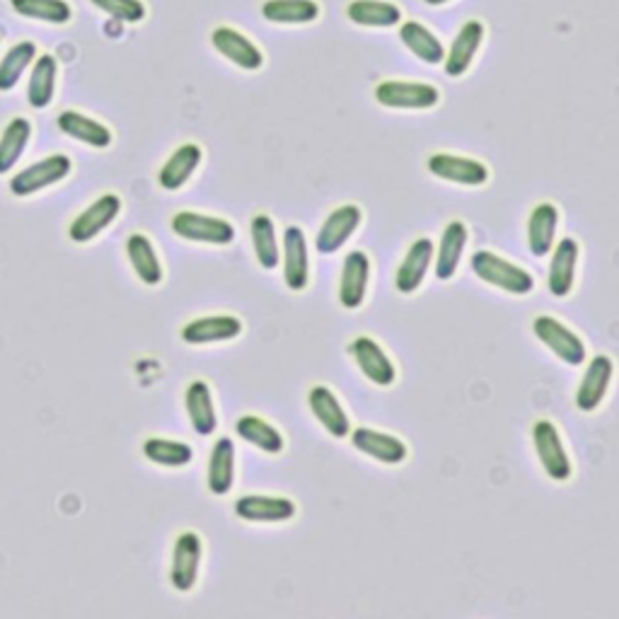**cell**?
<instances>
[{"mask_svg":"<svg viewBox=\"0 0 619 619\" xmlns=\"http://www.w3.org/2000/svg\"><path fill=\"white\" fill-rule=\"evenodd\" d=\"M485 34H487V28H485V22H479V20H467L460 28V32L455 34L450 52L445 54V61H443L445 73H448L450 78H463L469 70L475 56L479 54L481 42H485Z\"/></svg>","mask_w":619,"mask_h":619,"instance_id":"obj_16","label":"cell"},{"mask_svg":"<svg viewBox=\"0 0 619 619\" xmlns=\"http://www.w3.org/2000/svg\"><path fill=\"white\" fill-rule=\"evenodd\" d=\"M346 18L358 28L388 30L402 24V8L390 0H351L346 8Z\"/></svg>","mask_w":619,"mask_h":619,"instance_id":"obj_26","label":"cell"},{"mask_svg":"<svg viewBox=\"0 0 619 619\" xmlns=\"http://www.w3.org/2000/svg\"><path fill=\"white\" fill-rule=\"evenodd\" d=\"M127 254L129 262L145 286H158L163 281V267H160V259L155 254L153 242L145 238V235L135 232L127 240Z\"/></svg>","mask_w":619,"mask_h":619,"instance_id":"obj_34","label":"cell"},{"mask_svg":"<svg viewBox=\"0 0 619 619\" xmlns=\"http://www.w3.org/2000/svg\"><path fill=\"white\" fill-rule=\"evenodd\" d=\"M307 406L313 416L319 421L329 436L334 438H346L351 436V421L349 414L344 412L337 394H334L327 385H315L307 392Z\"/></svg>","mask_w":619,"mask_h":619,"instance_id":"obj_17","label":"cell"},{"mask_svg":"<svg viewBox=\"0 0 619 619\" xmlns=\"http://www.w3.org/2000/svg\"><path fill=\"white\" fill-rule=\"evenodd\" d=\"M351 443L358 453H363L382 465H402L410 455L406 443L392 433H382L368 426L351 428Z\"/></svg>","mask_w":619,"mask_h":619,"instance_id":"obj_14","label":"cell"},{"mask_svg":"<svg viewBox=\"0 0 619 619\" xmlns=\"http://www.w3.org/2000/svg\"><path fill=\"white\" fill-rule=\"evenodd\" d=\"M30 135L32 123L24 117H15L8 121V127L0 133V175H6V172L18 165L24 148L30 143Z\"/></svg>","mask_w":619,"mask_h":619,"instance_id":"obj_36","label":"cell"},{"mask_svg":"<svg viewBox=\"0 0 619 619\" xmlns=\"http://www.w3.org/2000/svg\"><path fill=\"white\" fill-rule=\"evenodd\" d=\"M10 6L20 18L40 20L46 24H68L73 18L68 0H10Z\"/></svg>","mask_w":619,"mask_h":619,"instance_id":"obj_37","label":"cell"},{"mask_svg":"<svg viewBox=\"0 0 619 619\" xmlns=\"http://www.w3.org/2000/svg\"><path fill=\"white\" fill-rule=\"evenodd\" d=\"M578 254H580V247L574 238H562L556 242L550 262V274H547V289L554 298H566V295L574 291Z\"/></svg>","mask_w":619,"mask_h":619,"instance_id":"obj_19","label":"cell"},{"mask_svg":"<svg viewBox=\"0 0 619 619\" xmlns=\"http://www.w3.org/2000/svg\"><path fill=\"white\" fill-rule=\"evenodd\" d=\"M90 3L107 12L109 18L121 20V22H129V24H139L145 20V6L143 0H90Z\"/></svg>","mask_w":619,"mask_h":619,"instance_id":"obj_40","label":"cell"},{"mask_svg":"<svg viewBox=\"0 0 619 619\" xmlns=\"http://www.w3.org/2000/svg\"><path fill=\"white\" fill-rule=\"evenodd\" d=\"M202 160H204L202 145H196V143L180 145L177 151L167 158V163L163 165V170H160V175H158L160 187H163L165 192L182 189L184 184L192 180L194 172L199 170Z\"/></svg>","mask_w":619,"mask_h":619,"instance_id":"obj_23","label":"cell"},{"mask_svg":"<svg viewBox=\"0 0 619 619\" xmlns=\"http://www.w3.org/2000/svg\"><path fill=\"white\" fill-rule=\"evenodd\" d=\"M433 242L428 238H419L410 245L406 250L402 264L398 267V274H394V289L402 295H412L421 289L424 283L431 262H433Z\"/></svg>","mask_w":619,"mask_h":619,"instance_id":"obj_20","label":"cell"},{"mask_svg":"<svg viewBox=\"0 0 619 619\" xmlns=\"http://www.w3.org/2000/svg\"><path fill=\"white\" fill-rule=\"evenodd\" d=\"M283 281L293 293L305 291L310 283L307 238L298 226H289L283 232Z\"/></svg>","mask_w":619,"mask_h":619,"instance_id":"obj_15","label":"cell"},{"mask_svg":"<svg viewBox=\"0 0 619 619\" xmlns=\"http://www.w3.org/2000/svg\"><path fill=\"white\" fill-rule=\"evenodd\" d=\"M56 123H58V129L68 135V139L88 143L93 148H109L111 139H115L105 123L95 121L88 115H80V111H73V109L61 111Z\"/></svg>","mask_w":619,"mask_h":619,"instance_id":"obj_30","label":"cell"},{"mask_svg":"<svg viewBox=\"0 0 619 619\" xmlns=\"http://www.w3.org/2000/svg\"><path fill=\"white\" fill-rule=\"evenodd\" d=\"M56 80H58V61L52 54L36 56L28 85V100L34 109H46L54 102Z\"/></svg>","mask_w":619,"mask_h":619,"instance_id":"obj_29","label":"cell"},{"mask_svg":"<svg viewBox=\"0 0 619 619\" xmlns=\"http://www.w3.org/2000/svg\"><path fill=\"white\" fill-rule=\"evenodd\" d=\"M143 455L148 460L160 467H184L192 463L194 450L182 441H167V438H148L143 443Z\"/></svg>","mask_w":619,"mask_h":619,"instance_id":"obj_39","label":"cell"},{"mask_svg":"<svg viewBox=\"0 0 619 619\" xmlns=\"http://www.w3.org/2000/svg\"><path fill=\"white\" fill-rule=\"evenodd\" d=\"M467 240H469V230L463 220H450L448 226H445L436 254V276L441 281H450L457 274Z\"/></svg>","mask_w":619,"mask_h":619,"instance_id":"obj_25","label":"cell"},{"mask_svg":"<svg viewBox=\"0 0 619 619\" xmlns=\"http://www.w3.org/2000/svg\"><path fill=\"white\" fill-rule=\"evenodd\" d=\"M615 378V363L610 356L598 354L596 358H590V363L586 368L584 378L578 382L576 390V406L580 412H596L598 406L602 404V400L608 398L610 382Z\"/></svg>","mask_w":619,"mask_h":619,"instance_id":"obj_11","label":"cell"},{"mask_svg":"<svg viewBox=\"0 0 619 619\" xmlns=\"http://www.w3.org/2000/svg\"><path fill=\"white\" fill-rule=\"evenodd\" d=\"M121 214V199L117 194H102L100 199L90 204L83 214L70 222L68 235L73 242H90L97 235L105 232Z\"/></svg>","mask_w":619,"mask_h":619,"instance_id":"obj_12","label":"cell"},{"mask_svg":"<svg viewBox=\"0 0 619 619\" xmlns=\"http://www.w3.org/2000/svg\"><path fill=\"white\" fill-rule=\"evenodd\" d=\"M235 431H238V436L242 441L254 445V448H259L262 453L279 455L283 448H286V441H283L281 431L276 426H271L262 416H254V414L240 416L238 424H235Z\"/></svg>","mask_w":619,"mask_h":619,"instance_id":"obj_32","label":"cell"},{"mask_svg":"<svg viewBox=\"0 0 619 619\" xmlns=\"http://www.w3.org/2000/svg\"><path fill=\"white\" fill-rule=\"evenodd\" d=\"M36 58V46L32 42H20L10 46V52L0 58V93H10Z\"/></svg>","mask_w":619,"mask_h":619,"instance_id":"obj_38","label":"cell"},{"mask_svg":"<svg viewBox=\"0 0 619 619\" xmlns=\"http://www.w3.org/2000/svg\"><path fill=\"white\" fill-rule=\"evenodd\" d=\"M240 334H242V319H238L235 315H210L184 325L182 339L192 346H204V344L238 339Z\"/></svg>","mask_w":619,"mask_h":619,"instance_id":"obj_22","label":"cell"},{"mask_svg":"<svg viewBox=\"0 0 619 619\" xmlns=\"http://www.w3.org/2000/svg\"><path fill=\"white\" fill-rule=\"evenodd\" d=\"M469 267H473L477 279L511 295H528L530 291H535V279H532L530 271L489 250L475 252Z\"/></svg>","mask_w":619,"mask_h":619,"instance_id":"obj_1","label":"cell"},{"mask_svg":"<svg viewBox=\"0 0 619 619\" xmlns=\"http://www.w3.org/2000/svg\"><path fill=\"white\" fill-rule=\"evenodd\" d=\"M210 44L222 58H228L242 70H259L264 66L262 48L235 28H216L210 34Z\"/></svg>","mask_w":619,"mask_h":619,"instance_id":"obj_13","label":"cell"},{"mask_svg":"<svg viewBox=\"0 0 619 619\" xmlns=\"http://www.w3.org/2000/svg\"><path fill=\"white\" fill-rule=\"evenodd\" d=\"M532 332H535V337L566 366L576 368L586 363L588 351L584 339H580L576 332L568 329L564 322L552 315H540L532 322Z\"/></svg>","mask_w":619,"mask_h":619,"instance_id":"obj_2","label":"cell"},{"mask_svg":"<svg viewBox=\"0 0 619 619\" xmlns=\"http://www.w3.org/2000/svg\"><path fill=\"white\" fill-rule=\"evenodd\" d=\"M262 15L271 24H310L322 15L317 0H264Z\"/></svg>","mask_w":619,"mask_h":619,"instance_id":"obj_33","label":"cell"},{"mask_svg":"<svg viewBox=\"0 0 619 619\" xmlns=\"http://www.w3.org/2000/svg\"><path fill=\"white\" fill-rule=\"evenodd\" d=\"M235 515L247 523H286L295 515V503L286 497H262L250 493L235 501Z\"/></svg>","mask_w":619,"mask_h":619,"instance_id":"obj_21","label":"cell"},{"mask_svg":"<svg viewBox=\"0 0 619 619\" xmlns=\"http://www.w3.org/2000/svg\"><path fill=\"white\" fill-rule=\"evenodd\" d=\"M556 228H560V208L550 202L532 208V214L528 216V247L537 259L552 252Z\"/></svg>","mask_w":619,"mask_h":619,"instance_id":"obj_24","label":"cell"},{"mask_svg":"<svg viewBox=\"0 0 619 619\" xmlns=\"http://www.w3.org/2000/svg\"><path fill=\"white\" fill-rule=\"evenodd\" d=\"M426 6H433V8H438V6H445V3H450V0H424Z\"/></svg>","mask_w":619,"mask_h":619,"instance_id":"obj_41","label":"cell"},{"mask_svg":"<svg viewBox=\"0 0 619 619\" xmlns=\"http://www.w3.org/2000/svg\"><path fill=\"white\" fill-rule=\"evenodd\" d=\"M363 220V210L354 204H344L334 208L332 214L322 222L315 238V247L319 254H334L351 240V235L358 230Z\"/></svg>","mask_w":619,"mask_h":619,"instance_id":"obj_10","label":"cell"},{"mask_svg":"<svg viewBox=\"0 0 619 619\" xmlns=\"http://www.w3.org/2000/svg\"><path fill=\"white\" fill-rule=\"evenodd\" d=\"M349 354L358 370L378 388H392L398 382V368L373 337H356L349 344Z\"/></svg>","mask_w":619,"mask_h":619,"instance_id":"obj_8","label":"cell"},{"mask_svg":"<svg viewBox=\"0 0 619 619\" xmlns=\"http://www.w3.org/2000/svg\"><path fill=\"white\" fill-rule=\"evenodd\" d=\"M73 170V163L68 155H48L40 163L30 165L28 170L18 172L15 177L10 180V192L15 196H32L36 192H42L46 187H52V184L64 182Z\"/></svg>","mask_w":619,"mask_h":619,"instance_id":"obj_6","label":"cell"},{"mask_svg":"<svg viewBox=\"0 0 619 619\" xmlns=\"http://www.w3.org/2000/svg\"><path fill=\"white\" fill-rule=\"evenodd\" d=\"M376 102L388 109H416L424 111L441 102L436 85L410 80H382L376 88Z\"/></svg>","mask_w":619,"mask_h":619,"instance_id":"obj_5","label":"cell"},{"mask_svg":"<svg viewBox=\"0 0 619 619\" xmlns=\"http://www.w3.org/2000/svg\"><path fill=\"white\" fill-rule=\"evenodd\" d=\"M532 443H535V453L540 457V465L550 479L566 481L574 475L572 457H568L560 431L552 421L542 419L532 424Z\"/></svg>","mask_w":619,"mask_h":619,"instance_id":"obj_3","label":"cell"},{"mask_svg":"<svg viewBox=\"0 0 619 619\" xmlns=\"http://www.w3.org/2000/svg\"><path fill=\"white\" fill-rule=\"evenodd\" d=\"M184 404H187L189 421L199 436H210V433L218 428V414L208 382L194 380L187 388V394H184Z\"/></svg>","mask_w":619,"mask_h":619,"instance_id":"obj_28","label":"cell"},{"mask_svg":"<svg viewBox=\"0 0 619 619\" xmlns=\"http://www.w3.org/2000/svg\"><path fill=\"white\" fill-rule=\"evenodd\" d=\"M426 165L433 177L450 184H460V187H485L489 182V167L475 158L433 153Z\"/></svg>","mask_w":619,"mask_h":619,"instance_id":"obj_7","label":"cell"},{"mask_svg":"<svg viewBox=\"0 0 619 619\" xmlns=\"http://www.w3.org/2000/svg\"><path fill=\"white\" fill-rule=\"evenodd\" d=\"M235 481V445L230 438H218L208 457V491L226 497Z\"/></svg>","mask_w":619,"mask_h":619,"instance_id":"obj_31","label":"cell"},{"mask_svg":"<svg viewBox=\"0 0 619 619\" xmlns=\"http://www.w3.org/2000/svg\"><path fill=\"white\" fill-rule=\"evenodd\" d=\"M400 40L419 61H424L428 66H436L445 61L443 42L416 20H406L400 24Z\"/></svg>","mask_w":619,"mask_h":619,"instance_id":"obj_27","label":"cell"},{"mask_svg":"<svg viewBox=\"0 0 619 619\" xmlns=\"http://www.w3.org/2000/svg\"><path fill=\"white\" fill-rule=\"evenodd\" d=\"M252 245H254V257L259 267L264 271H274L281 262V252H279V238H276V226L274 218L267 214H259L252 218Z\"/></svg>","mask_w":619,"mask_h":619,"instance_id":"obj_35","label":"cell"},{"mask_svg":"<svg viewBox=\"0 0 619 619\" xmlns=\"http://www.w3.org/2000/svg\"><path fill=\"white\" fill-rule=\"evenodd\" d=\"M370 281V259L366 252L354 250L344 257L339 279V303L346 310H358L366 301Z\"/></svg>","mask_w":619,"mask_h":619,"instance_id":"obj_18","label":"cell"},{"mask_svg":"<svg viewBox=\"0 0 619 619\" xmlns=\"http://www.w3.org/2000/svg\"><path fill=\"white\" fill-rule=\"evenodd\" d=\"M170 228L177 238L189 242H206V245L222 247L235 240L232 222H228L226 218L196 214V210H180V214H175V218L170 220Z\"/></svg>","mask_w":619,"mask_h":619,"instance_id":"obj_4","label":"cell"},{"mask_svg":"<svg viewBox=\"0 0 619 619\" xmlns=\"http://www.w3.org/2000/svg\"><path fill=\"white\" fill-rule=\"evenodd\" d=\"M204 556V542L196 532H182L175 542L170 566V584L180 593H189L199 580V566Z\"/></svg>","mask_w":619,"mask_h":619,"instance_id":"obj_9","label":"cell"}]
</instances>
